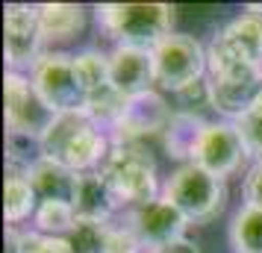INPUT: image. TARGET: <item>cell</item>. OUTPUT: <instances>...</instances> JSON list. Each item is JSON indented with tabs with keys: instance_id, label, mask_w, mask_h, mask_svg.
Returning a JSON list of instances; mask_svg holds the SVG:
<instances>
[{
	"instance_id": "1",
	"label": "cell",
	"mask_w": 262,
	"mask_h": 253,
	"mask_svg": "<svg viewBox=\"0 0 262 253\" xmlns=\"http://www.w3.org/2000/svg\"><path fill=\"white\" fill-rule=\"evenodd\" d=\"M41 156L56 159L71 171H89L106 159V139L97 130V121L89 112H62L41 135Z\"/></svg>"
},
{
	"instance_id": "2",
	"label": "cell",
	"mask_w": 262,
	"mask_h": 253,
	"mask_svg": "<svg viewBox=\"0 0 262 253\" xmlns=\"http://www.w3.org/2000/svg\"><path fill=\"white\" fill-rule=\"evenodd\" d=\"M174 9L168 3H106L97 6V24L121 48H139L154 53L171 36Z\"/></svg>"
},
{
	"instance_id": "3",
	"label": "cell",
	"mask_w": 262,
	"mask_h": 253,
	"mask_svg": "<svg viewBox=\"0 0 262 253\" xmlns=\"http://www.w3.org/2000/svg\"><path fill=\"white\" fill-rule=\"evenodd\" d=\"M109 192L121 203H154L156 200V165L142 145H115L97 171Z\"/></svg>"
},
{
	"instance_id": "4",
	"label": "cell",
	"mask_w": 262,
	"mask_h": 253,
	"mask_svg": "<svg viewBox=\"0 0 262 253\" xmlns=\"http://www.w3.org/2000/svg\"><path fill=\"white\" fill-rule=\"evenodd\" d=\"M165 200L177 206L189 224H209L224 212L227 182L224 177H215L206 168L189 162L168 180Z\"/></svg>"
},
{
	"instance_id": "5",
	"label": "cell",
	"mask_w": 262,
	"mask_h": 253,
	"mask_svg": "<svg viewBox=\"0 0 262 253\" xmlns=\"http://www.w3.org/2000/svg\"><path fill=\"white\" fill-rule=\"evenodd\" d=\"M209 71L212 77L230 74L238 68H262V9L250 6V12L230 24L212 38L209 53Z\"/></svg>"
},
{
	"instance_id": "6",
	"label": "cell",
	"mask_w": 262,
	"mask_h": 253,
	"mask_svg": "<svg viewBox=\"0 0 262 253\" xmlns=\"http://www.w3.org/2000/svg\"><path fill=\"white\" fill-rule=\"evenodd\" d=\"M33 85H36L38 97L56 115L83 112L85 103H89V91L80 83L74 56H68V53H45V59L33 71Z\"/></svg>"
},
{
	"instance_id": "7",
	"label": "cell",
	"mask_w": 262,
	"mask_h": 253,
	"mask_svg": "<svg viewBox=\"0 0 262 253\" xmlns=\"http://www.w3.org/2000/svg\"><path fill=\"white\" fill-rule=\"evenodd\" d=\"M53 121H56V112L38 97L36 85L15 71L6 74V124L12 135L41 142V135L48 133Z\"/></svg>"
},
{
	"instance_id": "8",
	"label": "cell",
	"mask_w": 262,
	"mask_h": 253,
	"mask_svg": "<svg viewBox=\"0 0 262 253\" xmlns=\"http://www.w3.org/2000/svg\"><path fill=\"white\" fill-rule=\"evenodd\" d=\"M154 68H156V83L165 88L183 91L186 85H194L203 77L206 56L203 48L191 36H171L154 50Z\"/></svg>"
},
{
	"instance_id": "9",
	"label": "cell",
	"mask_w": 262,
	"mask_h": 253,
	"mask_svg": "<svg viewBox=\"0 0 262 253\" xmlns=\"http://www.w3.org/2000/svg\"><path fill=\"white\" fill-rule=\"evenodd\" d=\"M250 156L248 145L236 124H206L198 145L191 150V162L206 168L215 177H227L242 168V162Z\"/></svg>"
},
{
	"instance_id": "10",
	"label": "cell",
	"mask_w": 262,
	"mask_h": 253,
	"mask_svg": "<svg viewBox=\"0 0 262 253\" xmlns=\"http://www.w3.org/2000/svg\"><path fill=\"white\" fill-rule=\"evenodd\" d=\"M6 62L15 74L33 68L45 59V30L38 24V12L30 6H6Z\"/></svg>"
},
{
	"instance_id": "11",
	"label": "cell",
	"mask_w": 262,
	"mask_h": 253,
	"mask_svg": "<svg viewBox=\"0 0 262 253\" xmlns=\"http://www.w3.org/2000/svg\"><path fill=\"white\" fill-rule=\"evenodd\" d=\"M171 109L156 91H147V95L130 97L127 106H124V115L118 118V124L112 127L115 133V145H139L144 135L154 133H165L168 124H171Z\"/></svg>"
},
{
	"instance_id": "12",
	"label": "cell",
	"mask_w": 262,
	"mask_h": 253,
	"mask_svg": "<svg viewBox=\"0 0 262 253\" xmlns=\"http://www.w3.org/2000/svg\"><path fill=\"white\" fill-rule=\"evenodd\" d=\"M262 95V68H238L230 74H218L209 83L212 109L230 118H242L256 106Z\"/></svg>"
},
{
	"instance_id": "13",
	"label": "cell",
	"mask_w": 262,
	"mask_h": 253,
	"mask_svg": "<svg viewBox=\"0 0 262 253\" xmlns=\"http://www.w3.org/2000/svg\"><path fill=\"white\" fill-rule=\"evenodd\" d=\"M186 215L180 212L177 206L171 203V200H159L156 197L154 203H144L139 206L130 218V229L133 236L147 244V247H165L171 241H180L183 239V229H186Z\"/></svg>"
},
{
	"instance_id": "14",
	"label": "cell",
	"mask_w": 262,
	"mask_h": 253,
	"mask_svg": "<svg viewBox=\"0 0 262 253\" xmlns=\"http://www.w3.org/2000/svg\"><path fill=\"white\" fill-rule=\"evenodd\" d=\"M109 83L115 85L127 100L147 95L150 83H156L154 53L139 48H118L109 56Z\"/></svg>"
},
{
	"instance_id": "15",
	"label": "cell",
	"mask_w": 262,
	"mask_h": 253,
	"mask_svg": "<svg viewBox=\"0 0 262 253\" xmlns=\"http://www.w3.org/2000/svg\"><path fill=\"white\" fill-rule=\"evenodd\" d=\"M27 180L33 186V192L41 203L48 200H56V203H71L77 197V182H80V174L71 168H65L62 162L48 156H38L33 162V168L27 171Z\"/></svg>"
},
{
	"instance_id": "16",
	"label": "cell",
	"mask_w": 262,
	"mask_h": 253,
	"mask_svg": "<svg viewBox=\"0 0 262 253\" xmlns=\"http://www.w3.org/2000/svg\"><path fill=\"white\" fill-rule=\"evenodd\" d=\"M115 209H118V200H115V194L109 192L106 180H103L97 171L80 174L77 197H74L77 221H106Z\"/></svg>"
},
{
	"instance_id": "17",
	"label": "cell",
	"mask_w": 262,
	"mask_h": 253,
	"mask_svg": "<svg viewBox=\"0 0 262 253\" xmlns=\"http://www.w3.org/2000/svg\"><path fill=\"white\" fill-rule=\"evenodd\" d=\"M36 12H38V24L45 30V38H71L85 27L83 6L45 3V6H36Z\"/></svg>"
},
{
	"instance_id": "18",
	"label": "cell",
	"mask_w": 262,
	"mask_h": 253,
	"mask_svg": "<svg viewBox=\"0 0 262 253\" xmlns=\"http://www.w3.org/2000/svg\"><path fill=\"white\" fill-rule=\"evenodd\" d=\"M203 130H206V121L198 112H177L165 130L168 156H174V159L189 156L191 159V150H194V145H198V139H201Z\"/></svg>"
},
{
	"instance_id": "19",
	"label": "cell",
	"mask_w": 262,
	"mask_h": 253,
	"mask_svg": "<svg viewBox=\"0 0 262 253\" xmlns=\"http://www.w3.org/2000/svg\"><path fill=\"white\" fill-rule=\"evenodd\" d=\"M36 192L27 180V174H9L6 177V192H3V212H6V221L9 224H18L24 221L33 209H36Z\"/></svg>"
},
{
	"instance_id": "20",
	"label": "cell",
	"mask_w": 262,
	"mask_h": 253,
	"mask_svg": "<svg viewBox=\"0 0 262 253\" xmlns=\"http://www.w3.org/2000/svg\"><path fill=\"white\" fill-rule=\"evenodd\" d=\"M230 239L236 253H262V209H238L230 227Z\"/></svg>"
},
{
	"instance_id": "21",
	"label": "cell",
	"mask_w": 262,
	"mask_h": 253,
	"mask_svg": "<svg viewBox=\"0 0 262 253\" xmlns=\"http://www.w3.org/2000/svg\"><path fill=\"white\" fill-rule=\"evenodd\" d=\"M112 227L106 221H77V227L68 233L71 253H106Z\"/></svg>"
},
{
	"instance_id": "22",
	"label": "cell",
	"mask_w": 262,
	"mask_h": 253,
	"mask_svg": "<svg viewBox=\"0 0 262 253\" xmlns=\"http://www.w3.org/2000/svg\"><path fill=\"white\" fill-rule=\"evenodd\" d=\"M74 65H77V77H80V83H83V88L89 95L109 85V59L103 53L85 50L80 56H74Z\"/></svg>"
},
{
	"instance_id": "23",
	"label": "cell",
	"mask_w": 262,
	"mask_h": 253,
	"mask_svg": "<svg viewBox=\"0 0 262 253\" xmlns=\"http://www.w3.org/2000/svg\"><path fill=\"white\" fill-rule=\"evenodd\" d=\"M36 224L41 233H71L77 227V212H74L71 203H56V200H48V203H38L36 209Z\"/></svg>"
},
{
	"instance_id": "24",
	"label": "cell",
	"mask_w": 262,
	"mask_h": 253,
	"mask_svg": "<svg viewBox=\"0 0 262 253\" xmlns=\"http://www.w3.org/2000/svg\"><path fill=\"white\" fill-rule=\"evenodd\" d=\"M12 253H71L68 239H53V236H38V233H12Z\"/></svg>"
},
{
	"instance_id": "25",
	"label": "cell",
	"mask_w": 262,
	"mask_h": 253,
	"mask_svg": "<svg viewBox=\"0 0 262 253\" xmlns=\"http://www.w3.org/2000/svg\"><path fill=\"white\" fill-rule=\"evenodd\" d=\"M236 130L242 133L248 150L253 156H259V162H262V95H259V100H256V106L250 109L248 115H242V118L236 121Z\"/></svg>"
},
{
	"instance_id": "26",
	"label": "cell",
	"mask_w": 262,
	"mask_h": 253,
	"mask_svg": "<svg viewBox=\"0 0 262 253\" xmlns=\"http://www.w3.org/2000/svg\"><path fill=\"white\" fill-rule=\"evenodd\" d=\"M142 241L133 236V229H112L106 244V253H139Z\"/></svg>"
},
{
	"instance_id": "27",
	"label": "cell",
	"mask_w": 262,
	"mask_h": 253,
	"mask_svg": "<svg viewBox=\"0 0 262 253\" xmlns=\"http://www.w3.org/2000/svg\"><path fill=\"white\" fill-rule=\"evenodd\" d=\"M245 200L253 209H262V162L250 168L248 180H245Z\"/></svg>"
},
{
	"instance_id": "28",
	"label": "cell",
	"mask_w": 262,
	"mask_h": 253,
	"mask_svg": "<svg viewBox=\"0 0 262 253\" xmlns=\"http://www.w3.org/2000/svg\"><path fill=\"white\" fill-rule=\"evenodd\" d=\"M156 253H201L191 241H186V239H180V241H171V244H165V247H159Z\"/></svg>"
}]
</instances>
